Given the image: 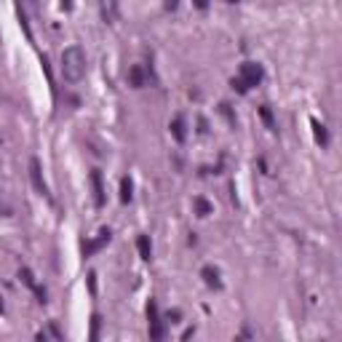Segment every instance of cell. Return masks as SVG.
<instances>
[{
    "mask_svg": "<svg viewBox=\"0 0 342 342\" xmlns=\"http://www.w3.org/2000/svg\"><path fill=\"white\" fill-rule=\"evenodd\" d=\"M227 3H238V0H227Z\"/></svg>",
    "mask_w": 342,
    "mask_h": 342,
    "instance_id": "24",
    "label": "cell"
},
{
    "mask_svg": "<svg viewBox=\"0 0 342 342\" xmlns=\"http://www.w3.org/2000/svg\"><path fill=\"white\" fill-rule=\"evenodd\" d=\"M128 83L134 86V88H142V86L147 83V75H145V67H139V64H134L128 70Z\"/></svg>",
    "mask_w": 342,
    "mask_h": 342,
    "instance_id": "7",
    "label": "cell"
},
{
    "mask_svg": "<svg viewBox=\"0 0 342 342\" xmlns=\"http://www.w3.org/2000/svg\"><path fill=\"white\" fill-rule=\"evenodd\" d=\"M238 75H241L243 81H246V86L252 88V86H259V83H262L265 72H262V67H259V64H254V62H243L241 70H238Z\"/></svg>",
    "mask_w": 342,
    "mask_h": 342,
    "instance_id": "2",
    "label": "cell"
},
{
    "mask_svg": "<svg viewBox=\"0 0 342 342\" xmlns=\"http://www.w3.org/2000/svg\"><path fill=\"white\" fill-rule=\"evenodd\" d=\"M192 5L195 8H209V0H192Z\"/></svg>",
    "mask_w": 342,
    "mask_h": 342,
    "instance_id": "19",
    "label": "cell"
},
{
    "mask_svg": "<svg viewBox=\"0 0 342 342\" xmlns=\"http://www.w3.org/2000/svg\"><path fill=\"white\" fill-rule=\"evenodd\" d=\"M136 249H139V256H142V259H150V256H152V243H150V238H147V235H139V238H136Z\"/></svg>",
    "mask_w": 342,
    "mask_h": 342,
    "instance_id": "9",
    "label": "cell"
},
{
    "mask_svg": "<svg viewBox=\"0 0 342 342\" xmlns=\"http://www.w3.org/2000/svg\"><path fill=\"white\" fill-rule=\"evenodd\" d=\"M30 179H32V185H35V190L41 192V195L48 198V185H45V179H43L41 161H38V158H32V161H30Z\"/></svg>",
    "mask_w": 342,
    "mask_h": 342,
    "instance_id": "3",
    "label": "cell"
},
{
    "mask_svg": "<svg viewBox=\"0 0 342 342\" xmlns=\"http://www.w3.org/2000/svg\"><path fill=\"white\" fill-rule=\"evenodd\" d=\"M131 195H134V185H131L128 176H123L121 179V203H128Z\"/></svg>",
    "mask_w": 342,
    "mask_h": 342,
    "instance_id": "12",
    "label": "cell"
},
{
    "mask_svg": "<svg viewBox=\"0 0 342 342\" xmlns=\"http://www.w3.org/2000/svg\"><path fill=\"white\" fill-rule=\"evenodd\" d=\"M99 323H102V318L94 313V316H91V340H96V337H99Z\"/></svg>",
    "mask_w": 342,
    "mask_h": 342,
    "instance_id": "17",
    "label": "cell"
},
{
    "mask_svg": "<svg viewBox=\"0 0 342 342\" xmlns=\"http://www.w3.org/2000/svg\"><path fill=\"white\" fill-rule=\"evenodd\" d=\"M233 88H235L238 94H249V86H246V81H243L241 75H238V78H233Z\"/></svg>",
    "mask_w": 342,
    "mask_h": 342,
    "instance_id": "16",
    "label": "cell"
},
{
    "mask_svg": "<svg viewBox=\"0 0 342 342\" xmlns=\"http://www.w3.org/2000/svg\"><path fill=\"white\" fill-rule=\"evenodd\" d=\"M19 278H21V281H24V283H27V286H30V289H35V292H38V286H35V276H32V273L27 270V267H21Z\"/></svg>",
    "mask_w": 342,
    "mask_h": 342,
    "instance_id": "15",
    "label": "cell"
},
{
    "mask_svg": "<svg viewBox=\"0 0 342 342\" xmlns=\"http://www.w3.org/2000/svg\"><path fill=\"white\" fill-rule=\"evenodd\" d=\"M27 3H30V5H38V0H27Z\"/></svg>",
    "mask_w": 342,
    "mask_h": 342,
    "instance_id": "23",
    "label": "cell"
},
{
    "mask_svg": "<svg viewBox=\"0 0 342 342\" xmlns=\"http://www.w3.org/2000/svg\"><path fill=\"white\" fill-rule=\"evenodd\" d=\"M0 310H3V302H0Z\"/></svg>",
    "mask_w": 342,
    "mask_h": 342,
    "instance_id": "25",
    "label": "cell"
},
{
    "mask_svg": "<svg viewBox=\"0 0 342 342\" xmlns=\"http://www.w3.org/2000/svg\"><path fill=\"white\" fill-rule=\"evenodd\" d=\"M313 134H316V142H321V145H326V142H329L326 126H321L318 121H313Z\"/></svg>",
    "mask_w": 342,
    "mask_h": 342,
    "instance_id": "13",
    "label": "cell"
},
{
    "mask_svg": "<svg viewBox=\"0 0 342 342\" xmlns=\"http://www.w3.org/2000/svg\"><path fill=\"white\" fill-rule=\"evenodd\" d=\"M70 5H72L70 0H62V8H67V11H70Z\"/></svg>",
    "mask_w": 342,
    "mask_h": 342,
    "instance_id": "22",
    "label": "cell"
},
{
    "mask_svg": "<svg viewBox=\"0 0 342 342\" xmlns=\"http://www.w3.org/2000/svg\"><path fill=\"white\" fill-rule=\"evenodd\" d=\"M88 292L96 294V276H94V273H88Z\"/></svg>",
    "mask_w": 342,
    "mask_h": 342,
    "instance_id": "18",
    "label": "cell"
},
{
    "mask_svg": "<svg viewBox=\"0 0 342 342\" xmlns=\"http://www.w3.org/2000/svg\"><path fill=\"white\" fill-rule=\"evenodd\" d=\"M107 243H110V230H102L99 238H94V241L83 243V256H94L96 252H102Z\"/></svg>",
    "mask_w": 342,
    "mask_h": 342,
    "instance_id": "4",
    "label": "cell"
},
{
    "mask_svg": "<svg viewBox=\"0 0 342 342\" xmlns=\"http://www.w3.org/2000/svg\"><path fill=\"white\" fill-rule=\"evenodd\" d=\"M201 276H203V281H206V286H212V289H219L222 286V281H219V270L212 265H206L201 270Z\"/></svg>",
    "mask_w": 342,
    "mask_h": 342,
    "instance_id": "8",
    "label": "cell"
},
{
    "mask_svg": "<svg viewBox=\"0 0 342 342\" xmlns=\"http://www.w3.org/2000/svg\"><path fill=\"white\" fill-rule=\"evenodd\" d=\"M192 203H195V214H198V216H209V214L214 212V206H212V203H209L203 195H198Z\"/></svg>",
    "mask_w": 342,
    "mask_h": 342,
    "instance_id": "10",
    "label": "cell"
},
{
    "mask_svg": "<svg viewBox=\"0 0 342 342\" xmlns=\"http://www.w3.org/2000/svg\"><path fill=\"white\" fill-rule=\"evenodd\" d=\"M169 128H171V136H174V139L179 142V145L187 139V123H185V118H182V115H176L174 121H171V126H169Z\"/></svg>",
    "mask_w": 342,
    "mask_h": 342,
    "instance_id": "6",
    "label": "cell"
},
{
    "mask_svg": "<svg viewBox=\"0 0 342 342\" xmlns=\"http://www.w3.org/2000/svg\"><path fill=\"white\" fill-rule=\"evenodd\" d=\"M169 321H171V323H176V321H179V310H174V313H169Z\"/></svg>",
    "mask_w": 342,
    "mask_h": 342,
    "instance_id": "20",
    "label": "cell"
},
{
    "mask_svg": "<svg viewBox=\"0 0 342 342\" xmlns=\"http://www.w3.org/2000/svg\"><path fill=\"white\" fill-rule=\"evenodd\" d=\"M259 115H262V121H265V126H267V128H276V121H273L270 107H259Z\"/></svg>",
    "mask_w": 342,
    "mask_h": 342,
    "instance_id": "14",
    "label": "cell"
},
{
    "mask_svg": "<svg viewBox=\"0 0 342 342\" xmlns=\"http://www.w3.org/2000/svg\"><path fill=\"white\" fill-rule=\"evenodd\" d=\"M88 179H91V187H94V203L96 206H105V185H102V174L94 169Z\"/></svg>",
    "mask_w": 342,
    "mask_h": 342,
    "instance_id": "5",
    "label": "cell"
},
{
    "mask_svg": "<svg viewBox=\"0 0 342 342\" xmlns=\"http://www.w3.org/2000/svg\"><path fill=\"white\" fill-rule=\"evenodd\" d=\"M176 5H179V0H166V8H169V11H174Z\"/></svg>",
    "mask_w": 342,
    "mask_h": 342,
    "instance_id": "21",
    "label": "cell"
},
{
    "mask_svg": "<svg viewBox=\"0 0 342 342\" xmlns=\"http://www.w3.org/2000/svg\"><path fill=\"white\" fill-rule=\"evenodd\" d=\"M62 75L70 83H78L86 75V54L81 45H70L62 51Z\"/></svg>",
    "mask_w": 342,
    "mask_h": 342,
    "instance_id": "1",
    "label": "cell"
},
{
    "mask_svg": "<svg viewBox=\"0 0 342 342\" xmlns=\"http://www.w3.org/2000/svg\"><path fill=\"white\" fill-rule=\"evenodd\" d=\"M163 337H166V323L158 318V321L150 323V340H163Z\"/></svg>",
    "mask_w": 342,
    "mask_h": 342,
    "instance_id": "11",
    "label": "cell"
}]
</instances>
